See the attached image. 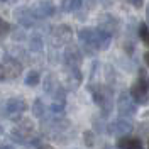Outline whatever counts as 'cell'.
Returning <instances> with one entry per match:
<instances>
[{
	"label": "cell",
	"mask_w": 149,
	"mask_h": 149,
	"mask_svg": "<svg viewBox=\"0 0 149 149\" xmlns=\"http://www.w3.org/2000/svg\"><path fill=\"white\" fill-rule=\"evenodd\" d=\"M80 41L86 46H92L95 49L103 51L110 44V34L107 31H102V29L85 27L80 31Z\"/></svg>",
	"instance_id": "obj_1"
},
{
	"label": "cell",
	"mask_w": 149,
	"mask_h": 149,
	"mask_svg": "<svg viewBox=\"0 0 149 149\" xmlns=\"http://www.w3.org/2000/svg\"><path fill=\"white\" fill-rule=\"evenodd\" d=\"M24 110H26V102L22 98H9L3 102V105H0V115H3L9 120H19Z\"/></svg>",
	"instance_id": "obj_2"
},
{
	"label": "cell",
	"mask_w": 149,
	"mask_h": 149,
	"mask_svg": "<svg viewBox=\"0 0 149 149\" xmlns=\"http://www.w3.org/2000/svg\"><path fill=\"white\" fill-rule=\"evenodd\" d=\"M148 81L144 80V78H141L137 80L136 83L132 85V88H130V97H132V100L136 103H144L148 100Z\"/></svg>",
	"instance_id": "obj_3"
},
{
	"label": "cell",
	"mask_w": 149,
	"mask_h": 149,
	"mask_svg": "<svg viewBox=\"0 0 149 149\" xmlns=\"http://www.w3.org/2000/svg\"><path fill=\"white\" fill-rule=\"evenodd\" d=\"M119 112L122 115H132L136 112V102L130 100L127 93H120V97H119Z\"/></svg>",
	"instance_id": "obj_4"
},
{
	"label": "cell",
	"mask_w": 149,
	"mask_h": 149,
	"mask_svg": "<svg viewBox=\"0 0 149 149\" xmlns=\"http://www.w3.org/2000/svg\"><path fill=\"white\" fill-rule=\"evenodd\" d=\"M15 19L24 26V27H29L34 24V19H36V12L32 9H17L15 10Z\"/></svg>",
	"instance_id": "obj_5"
},
{
	"label": "cell",
	"mask_w": 149,
	"mask_h": 149,
	"mask_svg": "<svg viewBox=\"0 0 149 149\" xmlns=\"http://www.w3.org/2000/svg\"><path fill=\"white\" fill-rule=\"evenodd\" d=\"M93 98H95V103H98L103 110H109L110 109V93L107 92L105 88H97L93 92Z\"/></svg>",
	"instance_id": "obj_6"
},
{
	"label": "cell",
	"mask_w": 149,
	"mask_h": 149,
	"mask_svg": "<svg viewBox=\"0 0 149 149\" xmlns=\"http://www.w3.org/2000/svg\"><path fill=\"white\" fill-rule=\"evenodd\" d=\"M109 130H110V134H115V136H124V134H127V132L132 130V124L129 120L119 119V120H115L112 124Z\"/></svg>",
	"instance_id": "obj_7"
},
{
	"label": "cell",
	"mask_w": 149,
	"mask_h": 149,
	"mask_svg": "<svg viewBox=\"0 0 149 149\" xmlns=\"http://www.w3.org/2000/svg\"><path fill=\"white\" fill-rule=\"evenodd\" d=\"M32 10L36 12V15H39V17H49V15H53V12H54L53 5L47 3V2H39L36 5V9H32Z\"/></svg>",
	"instance_id": "obj_8"
},
{
	"label": "cell",
	"mask_w": 149,
	"mask_h": 149,
	"mask_svg": "<svg viewBox=\"0 0 149 149\" xmlns=\"http://www.w3.org/2000/svg\"><path fill=\"white\" fill-rule=\"evenodd\" d=\"M117 146L119 149H144L139 139H127V137H120Z\"/></svg>",
	"instance_id": "obj_9"
},
{
	"label": "cell",
	"mask_w": 149,
	"mask_h": 149,
	"mask_svg": "<svg viewBox=\"0 0 149 149\" xmlns=\"http://www.w3.org/2000/svg\"><path fill=\"white\" fill-rule=\"evenodd\" d=\"M3 66H5V70H7L9 78H10V76H17L19 71H20V65L15 63L14 59H10V58H7V59L3 61Z\"/></svg>",
	"instance_id": "obj_10"
},
{
	"label": "cell",
	"mask_w": 149,
	"mask_h": 149,
	"mask_svg": "<svg viewBox=\"0 0 149 149\" xmlns=\"http://www.w3.org/2000/svg\"><path fill=\"white\" fill-rule=\"evenodd\" d=\"M81 7V0H61V9L65 12H74Z\"/></svg>",
	"instance_id": "obj_11"
},
{
	"label": "cell",
	"mask_w": 149,
	"mask_h": 149,
	"mask_svg": "<svg viewBox=\"0 0 149 149\" xmlns=\"http://www.w3.org/2000/svg\"><path fill=\"white\" fill-rule=\"evenodd\" d=\"M39 81H41L39 73H37V71H29L27 76H26V85H29V86H36V85H39Z\"/></svg>",
	"instance_id": "obj_12"
},
{
	"label": "cell",
	"mask_w": 149,
	"mask_h": 149,
	"mask_svg": "<svg viewBox=\"0 0 149 149\" xmlns=\"http://www.w3.org/2000/svg\"><path fill=\"white\" fill-rule=\"evenodd\" d=\"M34 113H36V117H42L44 115V107H42V102L41 100H36L34 102Z\"/></svg>",
	"instance_id": "obj_13"
},
{
	"label": "cell",
	"mask_w": 149,
	"mask_h": 149,
	"mask_svg": "<svg viewBox=\"0 0 149 149\" xmlns=\"http://www.w3.org/2000/svg\"><path fill=\"white\" fill-rule=\"evenodd\" d=\"M139 36L142 37V41H144V44L146 46H149V31L146 26H141V32H139Z\"/></svg>",
	"instance_id": "obj_14"
},
{
	"label": "cell",
	"mask_w": 149,
	"mask_h": 149,
	"mask_svg": "<svg viewBox=\"0 0 149 149\" xmlns=\"http://www.w3.org/2000/svg\"><path fill=\"white\" fill-rule=\"evenodd\" d=\"M9 29H10V26L2 17H0V36H5V34L9 32Z\"/></svg>",
	"instance_id": "obj_15"
},
{
	"label": "cell",
	"mask_w": 149,
	"mask_h": 149,
	"mask_svg": "<svg viewBox=\"0 0 149 149\" xmlns=\"http://www.w3.org/2000/svg\"><path fill=\"white\" fill-rule=\"evenodd\" d=\"M7 78H9V74H7V70H5L3 63H0V81H3V80H7Z\"/></svg>",
	"instance_id": "obj_16"
},
{
	"label": "cell",
	"mask_w": 149,
	"mask_h": 149,
	"mask_svg": "<svg viewBox=\"0 0 149 149\" xmlns=\"http://www.w3.org/2000/svg\"><path fill=\"white\" fill-rule=\"evenodd\" d=\"M129 2L134 5V7H137V9H139V7H142V2H144V0H129Z\"/></svg>",
	"instance_id": "obj_17"
},
{
	"label": "cell",
	"mask_w": 149,
	"mask_h": 149,
	"mask_svg": "<svg viewBox=\"0 0 149 149\" xmlns=\"http://www.w3.org/2000/svg\"><path fill=\"white\" fill-rule=\"evenodd\" d=\"M37 149H53V148H51V146H47V144H39Z\"/></svg>",
	"instance_id": "obj_18"
},
{
	"label": "cell",
	"mask_w": 149,
	"mask_h": 149,
	"mask_svg": "<svg viewBox=\"0 0 149 149\" xmlns=\"http://www.w3.org/2000/svg\"><path fill=\"white\" fill-rule=\"evenodd\" d=\"M144 59H146V63H148V65H149V51H148V53H146V54H144Z\"/></svg>",
	"instance_id": "obj_19"
},
{
	"label": "cell",
	"mask_w": 149,
	"mask_h": 149,
	"mask_svg": "<svg viewBox=\"0 0 149 149\" xmlns=\"http://www.w3.org/2000/svg\"><path fill=\"white\" fill-rule=\"evenodd\" d=\"M0 149H12V148H10V146H2Z\"/></svg>",
	"instance_id": "obj_20"
},
{
	"label": "cell",
	"mask_w": 149,
	"mask_h": 149,
	"mask_svg": "<svg viewBox=\"0 0 149 149\" xmlns=\"http://www.w3.org/2000/svg\"><path fill=\"white\" fill-rule=\"evenodd\" d=\"M146 15H148V20H149V7H148V12H146Z\"/></svg>",
	"instance_id": "obj_21"
}]
</instances>
